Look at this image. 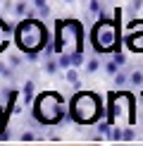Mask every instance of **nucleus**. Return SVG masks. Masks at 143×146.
Segmentation results:
<instances>
[{
    "label": "nucleus",
    "mask_w": 143,
    "mask_h": 146,
    "mask_svg": "<svg viewBox=\"0 0 143 146\" xmlns=\"http://www.w3.org/2000/svg\"><path fill=\"white\" fill-rule=\"evenodd\" d=\"M24 62H26V53H22V55H14V53H12V55L7 58V65H10V67H14V70H19Z\"/></svg>",
    "instance_id": "nucleus-12"
},
{
    "label": "nucleus",
    "mask_w": 143,
    "mask_h": 146,
    "mask_svg": "<svg viewBox=\"0 0 143 146\" xmlns=\"http://www.w3.org/2000/svg\"><path fill=\"white\" fill-rule=\"evenodd\" d=\"M129 84H131V86H141L143 89V70H131Z\"/></svg>",
    "instance_id": "nucleus-15"
},
{
    "label": "nucleus",
    "mask_w": 143,
    "mask_h": 146,
    "mask_svg": "<svg viewBox=\"0 0 143 146\" xmlns=\"http://www.w3.org/2000/svg\"><path fill=\"white\" fill-rule=\"evenodd\" d=\"M14 74H17V70H14V67H10V65L0 62V77H3V79H7V82H12V79H14Z\"/></svg>",
    "instance_id": "nucleus-17"
},
{
    "label": "nucleus",
    "mask_w": 143,
    "mask_h": 146,
    "mask_svg": "<svg viewBox=\"0 0 143 146\" xmlns=\"http://www.w3.org/2000/svg\"><path fill=\"white\" fill-rule=\"evenodd\" d=\"M100 67H103V62H100L98 58H88L86 65H83V72H86V74H93V72H98Z\"/></svg>",
    "instance_id": "nucleus-11"
},
{
    "label": "nucleus",
    "mask_w": 143,
    "mask_h": 146,
    "mask_svg": "<svg viewBox=\"0 0 143 146\" xmlns=\"http://www.w3.org/2000/svg\"><path fill=\"white\" fill-rule=\"evenodd\" d=\"M122 12H124L122 7H115V10H112V15H110V19H112V22H117V24H119V19H122Z\"/></svg>",
    "instance_id": "nucleus-23"
},
{
    "label": "nucleus",
    "mask_w": 143,
    "mask_h": 146,
    "mask_svg": "<svg viewBox=\"0 0 143 146\" xmlns=\"http://www.w3.org/2000/svg\"><path fill=\"white\" fill-rule=\"evenodd\" d=\"M103 70L107 72V77H115V74H117V72H119V70H122V65H119V62H117V60H112V58H110V60H107V62L103 65Z\"/></svg>",
    "instance_id": "nucleus-13"
},
{
    "label": "nucleus",
    "mask_w": 143,
    "mask_h": 146,
    "mask_svg": "<svg viewBox=\"0 0 143 146\" xmlns=\"http://www.w3.org/2000/svg\"><path fill=\"white\" fill-rule=\"evenodd\" d=\"M36 15H38V19L48 22V19L52 17V10H50V5H45V7H38V10H36Z\"/></svg>",
    "instance_id": "nucleus-18"
},
{
    "label": "nucleus",
    "mask_w": 143,
    "mask_h": 146,
    "mask_svg": "<svg viewBox=\"0 0 143 146\" xmlns=\"http://www.w3.org/2000/svg\"><path fill=\"white\" fill-rule=\"evenodd\" d=\"M122 132H124V129H122V125H115L107 139H110V141H122Z\"/></svg>",
    "instance_id": "nucleus-19"
},
{
    "label": "nucleus",
    "mask_w": 143,
    "mask_h": 146,
    "mask_svg": "<svg viewBox=\"0 0 143 146\" xmlns=\"http://www.w3.org/2000/svg\"><path fill=\"white\" fill-rule=\"evenodd\" d=\"M52 48H55L57 55L64 53V50H83V29H81V24L72 22V19H60Z\"/></svg>",
    "instance_id": "nucleus-6"
},
{
    "label": "nucleus",
    "mask_w": 143,
    "mask_h": 146,
    "mask_svg": "<svg viewBox=\"0 0 143 146\" xmlns=\"http://www.w3.org/2000/svg\"><path fill=\"white\" fill-rule=\"evenodd\" d=\"M105 108L98 94L91 91H76L69 101V115L67 120L76 125H95L98 120H103Z\"/></svg>",
    "instance_id": "nucleus-2"
},
{
    "label": "nucleus",
    "mask_w": 143,
    "mask_h": 146,
    "mask_svg": "<svg viewBox=\"0 0 143 146\" xmlns=\"http://www.w3.org/2000/svg\"><path fill=\"white\" fill-rule=\"evenodd\" d=\"M110 58H112V60H117V62L122 65V67H127V55L122 53V48H119V50H115V53H112Z\"/></svg>",
    "instance_id": "nucleus-21"
},
{
    "label": "nucleus",
    "mask_w": 143,
    "mask_h": 146,
    "mask_svg": "<svg viewBox=\"0 0 143 146\" xmlns=\"http://www.w3.org/2000/svg\"><path fill=\"white\" fill-rule=\"evenodd\" d=\"M64 3H74V0H64Z\"/></svg>",
    "instance_id": "nucleus-26"
},
{
    "label": "nucleus",
    "mask_w": 143,
    "mask_h": 146,
    "mask_svg": "<svg viewBox=\"0 0 143 146\" xmlns=\"http://www.w3.org/2000/svg\"><path fill=\"white\" fill-rule=\"evenodd\" d=\"M141 7H143V0H134V5H131V10H129V12L134 15V12H138Z\"/></svg>",
    "instance_id": "nucleus-24"
},
{
    "label": "nucleus",
    "mask_w": 143,
    "mask_h": 146,
    "mask_svg": "<svg viewBox=\"0 0 143 146\" xmlns=\"http://www.w3.org/2000/svg\"><path fill=\"white\" fill-rule=\"evenodd\" d=\"M12 38H14V27H10L5 19H0V53L10 46Z\"/></svg>",
    "instance_id": "nucleus-8"
},
{
    "label": "nucleus",
    "mask_w": 143,
    "mask_h": 146,
    "mask_svg": "<svg viewBox=\"0 0 143 146\" xmlns=\"http://www.w3.org/2000/svg\"><path fill=\"white\" fill-rule=\"evenodd\" d=\"M127 29L129 31L124 36V43H127L131 50L143 53V19H131Z\"/></svg>",
    "instance_id": "nucleus-7"
},
{
    "label": "nucleus",
    "mask_w": 143,
    "mask_h": 146,
    "mask_svg": "<svg viewBox=\"0 0 143 146\" xmlns=\"http://www.w3.org/2000/svg\"><path fill=\"white\" fill-rule=\"evenodd\" d=\"M91 43L95 53H107L112 55L119 50V27L112 19H95L93 31H91Z\"/></svg>",
    "instance_id": "nucleus-5"
},
{
    "label": "nucleus",
    "mask_w": 143,
    "mask_h": 146,
    "mask_svg": "<svg viewBox=\"0 0 143 146\" xmlns=\"http://www.w3.org/2000/svg\"><path fill=\"white\" fill-rule=\"evenodd\" d=\"M14 43L22 53H43V48L50 43V34L43 19L38 17L19 19V24L14 27Z\"/></svg>",
    "instance_id": "nucleus-1"
},
{
    "label": "nucleus",
    "mask_w": 143,
    "mask_h": 146,
    "mask_svg": "<svg viewBox=\"0 0 143 146\" xmlns=\"http://www.w3.org/2000/svg\"><path fill=\"white\" fill-rule=\"evenodd\" d=\"M69 103L62 98V94L57 91H45L41 94L33 103V110H31V117L41 125H60L62 120H67L69 115Z\"/></svg>",
    "instance_id": "nucleus-3"
},
{
    "label": "nucleus",
    "mask_w": 143,
    "mask_h": 146,
    "mask_svg": "<svg viewBox=\"0 0 143 146\" xmlns=\"http://www.w3.org/2000/svg\"><path fill=\"white\" fill-rule=\"evenodd\" d=\"M0 3H3V0H0Z\"/></svg>",
    "instance_id": "nucleus-27"
},
{
    "label": "nucleus",
    "mask_w": 143,
    "mask_h": 146,
    "mask_svg": "<svg viewBox=\"0 0 143 146\" xmlns=\"http://www.w3.org/2000/svg\"><path fill=\"white\" fill-rule=\"evenodd\" d=\"M60 70H62V67H60L57 55H50V58H45V60H43V72H45V74H57Z\"/></svg>",
    "instance_id": "nucleus-9"
},
{
    "label": "nucleus",
    "mask_w": 143,
    "mask_h": 146,
    "mask_svg": "<svg viewBox=\"0 0 143 146\" xmlns=\"http://www.w3.org/2000/svg\"><path fill=\"white\" fill-rule=\"evenodd\" d=\"M105 117L112 125H134V96L124 94V91H115V94L107 96V108H105Z\"/></svg>",
    "instance_id": "nucleus-4"
},
{
    "label": "nucleus",
    "mask_w": 143,
    "mask_h": 146,
    "mask_svg": "<svg viewBox=\"0 0 143 146\" xmlns=\"http://www.w3.org/2000/svg\"><path fill=\"white\" fill-rule=\"evenodd\" d=\"M129 74H131V70L129 72L127 70H119L117 74L112 77V79H115V86H127V84H129Z\"/></svg>",
    "instance_id": "nucleus-14"
},
{
    "label": "nucleus",
    "mask_w": 143,
    "mask_h": 146,
    "mask_svg": "<svg viewBox=\"0 0 143 146\" xmlns=\"http://www.w3.org/2000/svg\"><path fill=\"white\" fill-rule=\"evenodd\" d=\"M134 139H136V132L131 129V125H127L122 132V141H134Z\"/></svg>",
    "instance_id": "nucleus-20"
},
{
    "label": "nucleus",
    "mask_w": 143,
    "mask_h": 146,
    "mask_svg": "<svg viewBox=\"0 0 143 146\" xmlns=\"http://www.w3.org/2000/svg\"><path fill=\"white\" fill-rule=\"evenodd\" d=\"M22 94H24V103H33V94H36V82L33 79H26L24 82V89H22Z\"/></svg>",
    "instance_id": "nucleus-10"
},
{
    "label": "nucleus",
    "mask_w": 143,
    "mask_h": 146,
    "mask_svg": "<svg viewBox=\"0 0 143 146\" xmlns=\"http://www.w3.org/2000/svg\"><path fill=\"white\" fill-rule=\"evenodd\" d=\"M31 5H33V7H36V10H38V7H45V5H48V0H33V3H31Z\"/></svg>",
    "instance_id": "nucleus-25"
},
{
    "label": "nucleus",
    "mask_w": 143,
    "mask_h": 146,
    "mask_svg": "<svg viewBox=\"0 0 143 146\" xmlns=\"http://www.w3.org/2000/svg\"><path fill=\"white\" fill-rule=\"evenodd\" d=\"M19 139L22 141H33V139H38V134H33V132H22Z\"/></svg>",
    "instance_id": "nucleus-22"
},
{
    "label": "nucleus",
    "mask_w": 143,
    "mask_h": 146,
    "mask_svg": "<svg viewBox=\"0 0 143 146\" xmlns=\"http://www.w3.org/2000/svg\"><path fill=\"white\" fill-rule=\"evenodd\" d=\"M64 79H67L72 86L81 84V82H79V72H76V67H67V70H64Z\"/></svg>",
    "instance_id": "nucleus-16"
}]
</instances>
